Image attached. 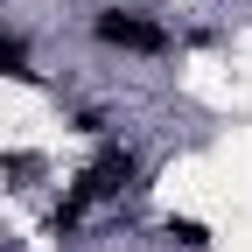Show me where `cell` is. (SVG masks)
I'll return each mask as SVG.
<instances>
[{
    "instance_id": "obj_1",
    "label": "cell",
    "mask_w": 252,
    "mask_h": 252,
    "mask_svg": "<svg viewBox=\"0 0 252 252\" xmlns=\"http://www.w3.org/2000/svg\"><path fill=\"white\" fill-rule=\"evenodd\" d=\"M126 189H140V154L133 147H98V161H91L77 182H70V196L91 210V203H112V196H126Z\"/></svg>"
},
{
    "instance_id": "obj_2",
    "label": "cell",
    "mask_w": 252,
    "mask_h": 252,
    "mask_svg": "<svg viewBox=\"0 0 252 252\" xmlns=\"http://www.w3.org/2000/svg\"><path fill=\"white\" fill-rule=\"evenodd\" d=\"M91 35H98L105 49H133V56H161L168 49V28L161 21H140V14H126V7H105L98 21H91Z\"/></svg>"
},
{
    "instance_id": "obj_3",
    "label": "cell",
    "mask_w": 252,
    "mask_h": 252,
    "mask_svg": "<svg viewBox=\"0 0 252 252\" xmlns=\"http://www.w3.org/2000/svg\"><path fill=\"white\" fill-rule=\"evenodd\" d=\"M161 238H168V245H182V252H203V245H210V224H203V217H168Z\"/></svg>"
}]
</instances>
